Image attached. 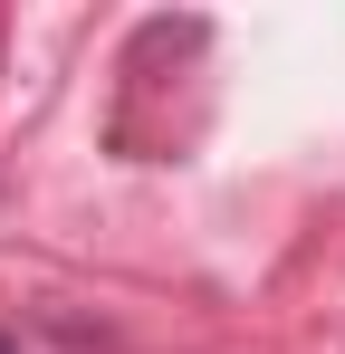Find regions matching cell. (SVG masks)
I'll return each instance as SVG.
<instances>
[{"label": "cell", "mask_w": 345, "mask_h": 354, "mask_svg": "<svg viewBox=\"0 0 345 354\" xmlns=\"http://www.w3.org/2000/svg\"><path fill=\"white\" fill-rule=\"evenodd\" d=\"M0 354H19V335H10V326H0Z\"/></svg>", "instance_id": "1"}]
</instances>
